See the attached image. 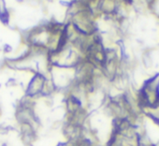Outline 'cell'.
Returning a JSON list of instances; mask_svg holds the SVG:
<instances>
[{"instance_id": "obj_1", "label": "cell", "mask_w": 159, "mask_h": 146, "mask_svg": "<svg viewBox=\"0 0 159 146\" xmlns=\"http://www.w3.org/2000/svg\"><path fill=\"white\" fill-rule=\"evenodd\" d=\"M137 98L141 111L159 104V73L150 76L137 89Z\"/></svg>"}, {"instance_id": "obj_3", "label": "cell", "mask_w": 159, "mask_h": 146, "mask_svg": "<svg viewBox=\"0 0 159 146\" xmlns=\"http://www.w3.org/2000/svg\"><path fill=\"white\" fill-rule=\"evenodd\" d=\"M55 146H66V143L65 141H63V142H58Z\"/></svg>"}, {"instance_id": "obj_2", "label": "cell", "mask_w": 159, "mask_h": 146, "mask_svg": "<svg viewBox=\"0 0 159 146\" xmlns=\"http://www.w3.org/2000/svg\"><path fill=\"white\" fill-rule=\"evenodd\" d=\"M46 82V75L41 73H35L25 87V96L38 98L42 96L43 87Z\"/></svg>"}]
</instances>
